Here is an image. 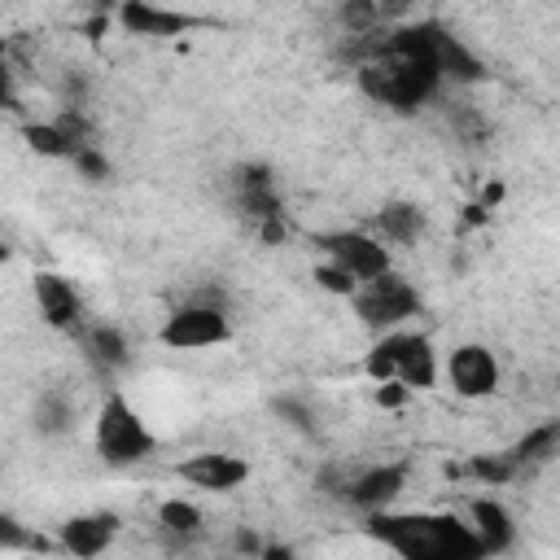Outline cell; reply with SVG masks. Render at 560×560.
I'll use <instances>...</instances> for the list:
<instances>
[{"instance_id": "8992f818", "label": "cell", "mask_w": 560, "mask_h": 560, "mask_svg": "<svg viewBox=\"0 0 560 560\" xmlns=\"http://www.w3.org/2000/svg\"><path fill=\"white\" fill-rule=\"evenodd\" d=\"M324 481H328V494H341L350 508L376 516V512H389L394 499L402 494L407 468H402V464H368V468L341 472L337 481H332V477H324Z\"/></svg>"}, {"instance_id": "ac0fdd59", "label": "cell", "mask_w": 560, "mask_h": 560, "mask_svg": "<svg viewBox=\"0 0 560 560\" xmlns=\"http://www.w3.org/2000/svg\"><path fill=\"white\" fill-rule=\"evenodd\" d=\"M420 228H424V214H420V206H411V201H385V206L376 210V232H381V241H389V245H411V241L420 236Z\"/></svg>"}, {"instance_id": "cb8c5ba5", "label": "cell", "mask_w": 560, "mask_h": 560, "mask_svg": "<svg viewBox=\"0 0 560 560\" xmlns=\"http://www.w3.org/2000/svg\"><path fill=\"white\" fill-rule=\"evenodd\" d=\"M74 171H79L83 179H105V175H109V158H105L96 144H88V149H79Z\"/></svg>"}, {"instance_id": "4fadbf2b", "label": "cell", "mask_w": 560, "mask_h": 560, "mask_svg": "<svg viewBox=\"0 0 560 560\" xmlns=\"http://www.w3.org/2000/svg\"><path fill=\"white\" fill-rule=\"evenodd\" d=\"M468 525H472L477 542L486 547V556H503V551L516 542V521H512V512H508L499 499H490V494H481V499L468 503Z\"/></svg>"}, {"instance_id": "9a60e30c", "label": "cell", "mask_w": 560, "mask_h": 560, "mask_svg": "<svg viewBox=\"0 0 560 560\" xmlns=\"http://www.w3.org/2000/svg\"><path fill=\"white\" fill-rule=\"evenodd\" d=\"M74 420H79V407H74V398L66 389H44L35 398V407H31V429L39 438H61V433L74 429Z\"/></svg>"}, {"instance_id": "3957f363", "label": "cell", "mask_w": 560, "mask_h": 560, "mask_svg": "<svg viewBox=\"0 0 560 560\" xmlns=\"http://www.w3.org/2000/svg\"><path fill=\"white\" fill-rule=\"evenodd\" d=\"M350 302H354L359 319H363L368 328H376L381 337H385V332H402V324L420 311V293H416L411 280H402L398 271H389V276L363 284Z\"/></svg>"}, {"instance_id": "7c38bea8", "label": "cell", "mask_w": 560, "mask_h": 560, "mask_svg": "<svg viewBox=\"0 0 560 560\" xmlns=\"http://www.w3.org/2000/svg\"><path fill=\"white\" fill-rule=\"evenodd\" d=\"M232 188H236V206L262 228L271 219H280V192H276V179L262 162H245L232 171Z\"/></svg>"}, {"instance_id": "83f0119b", "label": "cell", "mask_w": 560, "mask_h": 560, "mask_svg": "<svg viewBox=\"0 0 560 560\" xmlns=\"http://www.w3.org/2000/svg\"><path fill=\"white\" fill-rule=\"evenodd\" d=\"M254 560H298V556H293V547H284V542H267Z\"/></svg>"}, {"instance_id": "7402d4cb", "label": "cell", "mask_w": 560, "mask_h": 560, "mask_svg": "<svg viewBox=\"0 0 560 560\" xmlns=\"http://www.w3.org/2000/svg\"><path fill=\"white\" fill-rule=\"evenodd\" d=\"M516 459L512 455H472L468 459V472L477 477V481H486V486H503V481H512L516 477Z\"/></svg>"}, {"instance_id": "6da1fadb", "label": "cell", "mask_w": 560, "mask_h": 560, "mask_svg": "<svg viewBox=\"0 0 560 560\" xmlns=\"http://www.w3.org/2000/svg\"><path fill=\"white\" fill-rule=\"evenodd\" d=\"M368 534L385 542L398 560H490L472 525L455 512H376Z\"/></svg>"}, {"instance_id": "5bb4252c", "label": "cell", "mask_w": 560, "mask_h": 560, "mask_svg": "<svg viewBox=\"0 0 560 560\" xmlns=\"http://www.w3.org/2000/svg\"><path fill=\"white\" fill-rule=\"evenodd\" d=\"M118 22L131 31V35H179L188 31L197 18L179 13V9H162V4H144V0H131L118 9Z\"/></svg>"}, {"instance_id": "f1b7e54d", "label": "cell", "mask_w": 560, "mask_h": 560, "mask_svg": "<svg viewBox=\"0 0 560 560\" xmlns=\"http://www.w3.org/2000/svg\"><path fill=\"white\" fill-rule=\"evenodd\" d=\"M499 201H503V184H486V192H481V206H486V210H494Z\"/></svg>"}, {"instance_id": "2e32d148", "label": "cell", "mask_w": 560, "mask_h": 560, "mask_svg": "<svg viewBox=\"0 0 560 560\" xmlns=\"http://www.w3.org/2000/svg\"><path fill=\"white\" fill-rule=\"evenodd\" d=\"M83 346H88L92 368L105 372V376H114V372L127 368V359H131V346H127V337H122L114 324H96V328H88Z\"/></svg>"}, {"instance_id": "30bf717a", "label": "cell", "mask_w": 560, "mask_h": 560, "mask_svg": "<svg viewBox=\"0 0 560 560\" xmlns=\"http://www.w3.org/2000/svg\"><path fill=\"white\" fill-rule=\"evenodd\" d=\"M175 472H179L188 486L210 490V494H228V490H236V486L249 481V464H245L241 455H232V451H197V455H188Z\"/></svg>"}, {"instance_id": "d4e9b609", "label": "cell", "mask_w": 560, "mask_h": 560, "mask_svg": "<svg viewBox=\"0 0 560 560\" xmlns=\"http://www.w3.org/2000/svg\"><path fill=\"white\" fill-rule=\"evenodd\" d=\"M0 542H4V551H22V547H31V551H35V542H39V538H35V534H26L13 516H4V521H0Z\"/></svg>"}, {"instance_id": "8fae6325", "label": "cell", "mask_w": 560, "mask_h": 560, "mask_svg": "<svg viewBox=\"0 0 560 560\" xmlns=\"http://www.w3.org/2000/svg\"><path fill=\"white\" fill-rule=\"evenodd\" d=\"M394 346V381H402L411 394L438 385V350L424 332H385Z\"/></svg>"}, {"instance_id": "52a82bcc", "label": "cell", "mask_w": 560, "mask_h": 560, "mask_svg": "<svg viewBox=\"0 0 560 560\" xmlns=\"http://www.w3.org/2000/svg\"><path fill=\"white\" fill-rule=\"evenodd\" d=\"M499 376H503L499 372V359L481 341H464L446 359V381H451V389L459 398H486V394H494L499 389Z\"/></svg>"}, {"instance_id": "7a4b0ae2", "label": "cell", "mask_w": 560, "mask_h": 560, "mask_svg": "<svg viewBox=\"0 0 560 560\" xmlns=\"http://www.w3.org/2000/svg\"><path fill=\"white\" fill-rule=\"evenodd\" d=\"M92 442H96V455H101L105 464H114V468L140 464V459H149L153 446H158V438H153V429L144 424V416H140L118 389L105 394V402H101V411H96V420H92Z\"/></svg>"}, {"instance_id": "603a6c76", "label": "cell", "mask_w": 560, "mask_h": 560, "mask_svg": "<svg viewBox=\"0 0 560 560\" xmlns=\"http://www.w3.org/2000/svg\"><path fill=\"white\" fill-rule=\"evenodd\" d=\"M315 284L328 289V293H337V298H354V293H359V280L346 276V271L332 267V262H319V267H315Z\"/></svg>"}, {"instance_id": "44dd1931", "label": "cell", "mask_w": 560, "mask_h": 560, "mask_svg": "<svg viewBox=\"0 0 560 560\" xmlns=\"http://www.w3.org/2000/svg\"><path fill=\"white\" fill-rule=\"evenodd\" d=\"M158 525L175 538H192L201 529V508L188 503V499H162L158 503Z\"/></svg>"}, {"instance_id": "9c48e42d", "label": "cell", "mask_w": 560, "mask_h": 560, "mask_svg": "<svg viewBox=\"0 0 560 560\" xmlns=\"http://www.w3.org/2000/svg\"><path fill=\"white\" fill-rule=\"evenodd\" d=\"M118 529H122L118 512H79V516H70V521L57 529V542H61V551L74 556V560H96V556H105V551L114 547Z\"/></svg>"}, {"instance_id": "ba28073f", "label": "cell", "mask_w": 560, "mask_h": 560, "mask_svg": "<svg viewBox=\"0 0 560 560\" xmlns=\"http://www.w3.org/2000/svg\"><path fill=\"white\" fill-rule=\"evenodd\" d=\"M31 293H35V306H39L44 324H52L61 332L83 328V293L74 289V280H66L61 271H35Z\"/></svg>"}, {"instance_id": "484cf974", "label": "cell", "mask_w": 560, "mask_h": 560, "mask_svg": "<svg viewBox=\"0 0 560 560\" xmlns=\"http://www.w3.org/2000/svg\"><path fill=\"white\" fill-rule=\"evenodd\" d=\"M407 394H411V389H407L402 381H385V385H376V402H381V407H402Z\"/></svg>"}, {"instance_id": "277c9868", "label": "cell", "mask_w": 560, "mask_h": 560, "mask_svg": "<svg viewBox=\"0 0 560 560\" xmlns=\"http://www.w3.org/2000/svg\"><path fill=\"white\" fill-rule=\"evenodd\" d=\"M319 249H324V262H332L346 276H354L359 289L394 271L389 245L381 236H372V232H324L319 236Z\"/></svg>"}, {"instance_id": "e0dca14e", "label": "cell", "mask_w": 560, "mask_h": 560, "mask_svg": "<svg viewBox=\"0 0 560 560\" xmlns=\"http://www.w3.org/2000/svg\"><path fill=\"white\" fill-rule=\"evenodd\" d=\"M433 44H438V66H442V79H459V83H477L486 70L481 61L464 48V39H455L451 31L433 26Z\"/></svg>"}, {"instance_id": "d6986e66", "label": "cell", "mask_w": 560, "mask_h": 560, "mask_svg": "<svg viewBox=\"0 0 560 560\" xmlns=\"http://www.w3.org/2000/svg\"><path fill=\"white\" fill-rule=\"evenodd\" d=\"M26 144L39 153V158H61V162H74L79 158V149H88V144H79L57 118L52 122H26Z\"/></svg>"}, {"instance_id": "ffe728a7", "label": "cell", "mask_w": 560, "mask_h": 560, "mask_svg": "<svg viewBox=\"0 0 560 560\" xmlns=\"http://www.w3.org/2000/svg\"><path fill=\"white\" fill-rule=\"evenodd\" d=\"M508 455H512L516 464H547L551 455H560V420L538 424V429H534V433H525Z\"/></svg>"}, {"instance_id": "4316f807", "label": "cell", "mask_w": 560, "mask_h": 560, "mask_svg": "<svg viewBox=\"0 0 560 560\" xmlns=\"http://www.w3.org/2000/svg\"><path fill=\"white\" fill-rule=\"evenodd\" d=\"M276 411H280V416H289V424H298V429H311V411H302L293 398H280V402H276Z\"/></svg>"}, {"instance_id": "5b68a950", "label": "cell", "mask_w": 560, "mask_h": 560, "mask_svg": "<svg viewBox=\"0 0 560 560\" xmlns=\"http://www.w3.org/2000/svg\"><path fill=\"white\" fill-rule=\"evenodd\" d=\"M232 337V319L223 306H206V302H184L166 315V324L158 328V341L166 350H210L223 346Z\"/></svg>"}]
</instances>
